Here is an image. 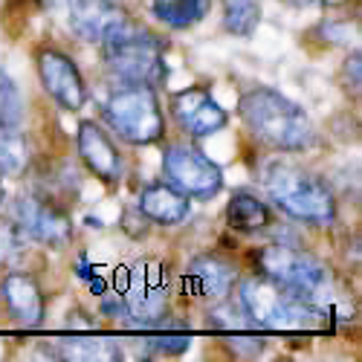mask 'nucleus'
<instances>
[{
	"mask_svg": "<svg viewBox=\"0 0 362 362\" xmlns=\"http://www.w3.org/2000/svg\"><path fill=\"white\" fill-rule=\"evenodd\" d=\"M102 113L110 131L131 145H154L165 136V113L154 87L119 84Z\"/></svg>",
	"mask_w": 362,
	"mask_h": 362,
	"instance_id": "nucleus-6",
	"label": "nucleus"
},
{
	"mask_svg": "<svg viewBox=\"0 0 362 362\" xmlns=\"http://www.w3.org/2000/svg\"><path fill=\"white\" fill-rule=\"evenodd\" d=\"M238 113L247 131L273 151L298 154L316 142V128L308 110L273 87H252L238 102Z\"/></svg>",
	"mask_w": 362,
	"mask_h": 362,
	"instance_id": "nucleus-2",
	"label": "nucleus"
},
{
	"mask_svg": "<svg viewBox=\"0 0 362 362\" xmlns=\"http://www.w3.org/2000/svg\"><path fill=\"white\" fill-rule=\"evenodd\" d=\"M0 296L18 325L38 327L44 322V293L29 273H21V269L6 273V279L0 281Z\"/></svg>",
	"mask_w": 362,
	"mask_h": 362,
	"instance_id": "nucleus-15",
	"label": "nucleus"
},
{
	"mask_svg": "<svg viewBox=\"0 0 362 362\" xmlns=\"http://www.w3.org/2000/svg\"><path fill=\"white\" fill-rule=\"evenodd\" d=\"M261 23L258 0H223V29L235 38H250Z\"/></svg>",
	"mask_w": 362,
	"mask_h": 362,
	"instance_id": "nucleus-21",
	"label": "nucleus"
},
{
	"mask_svg": "<svg viewBox=\"0 0 362 362\" xmlns=\"http://www.w3.org/2000/svg\"><path fill=\"white\" fill-rule=\"evenodd\" d=\"M99 47L107 73L119 84H142L157 90L168 81L163 41L154 33H148L145 26H139L131 15L119 21Z\"/></svg>",
	"mask_w": 362,
	"mask_h": 362,
	"instance_id": "nucleus-5",
	"label": "nucleus"
},
{
	"mask_svg": "<svg viewBox=\"0 0 362 362\" xmlns=\"http://www.w3.org/2000/svg\"><path fill=\"white\" fill-rule=\"evenodd\" d=\"M26 255V232L15 218L0 215V269L15 267Z\"/></svg>",
	"mask_w": 362,
	"mask_h": 362,
	"instance_id": "nucleus-23",
	"label": "nucleus"
},
{
	"mask_svg": "<svg viewBox=\"0 0 362 362\" xmlns=\"http://www.w3.org/2000/svg\"><path fill=\"white\" fill-rule=\"evenodd\" d=\"M151 9L160 23L171 29H189L209 15L212 0H151Z\"/></svg>",
	"mask_w": 362,
	"mask_h": 362,
	"instance_id": "nucleus-20",
	"label": "nucleus"
},
{
	"mask_svg": "<svg viewBox=\"0 0 362 362\" xmlns=\"http://www.w3.org/2000/svg\"><path fill=\"white\" fill-rule=\"evenodd\" d=\"M163 174L174 189H180L186 197H194V200H212L223 189L221 165L215 160H209L206 154H200L197 148L183 142H174L165 148Z\"/></svg>",
	"mask_w": 362,
	"mask_h": 362,
	"instance_id": "nucleus-9",
	"label": "nucleus"
},
{
	"mask_svg": "<svg viewBox=\"0 0 362 362\" xmlns=\"http://www.w3.org/2000/svg\"><path fill=\"white\" fill-rule=\"evenodd\" d=\"M238 281L235 267L218 255H197L183 273V293L200 301H221Z\"/></svg>",
	"mask_w": 362,
	"mask_h": 362,
	"instance_id": "nucleus-13",
	"label": "nucleus"
},
{
	"mask_svg": "<svg viewBox=\"0 0 362 362\" xmlns=\"http://www.w3.org/2000/svg\"><path fill=\"white\" fill-rule=\"evenodd\" d=\"M276 221L273 209H269L258 194L252 192H235L226 203V226L240 232V235H258L264 229H269Z\"/></svg>",
	"mask_w": 362,
	"mask_h": 362,
	"instance_id": "nucleus-18",
	"label": "nucleus"
},
{
	"mask_svg": "<svg viewBox=\"0 0 362 362\" xmlns=\"http://www.w3.org/2000/svg\"><path fill=\"white\" fill-rule=\"evenodd\" d=\"M238 301L264 334H327L334 319L293 290L258 273L238 284Z\"/></svg>",
	"mask_w": 362,
	"mask_h": 362,
	"instance_id": "nucleus-1",
	"label": "nucleus"
},
{
	"mask_svg": "<svg viewBox=\"0 0 362 362\" xmlns=\"http://www.w3.org/2000/svg\"><path fill=\"white\" fill-rule=\"evenodd\" d=\"M252 269L258 276H267L279 281L281 287L293 290L296 296H301L310 305H316L319 310L334 316L337 308V279L334 273L308 250L298 247H287V244H267L250 252Z\"/></svg>",
	"mask_w": 362,
	"mask_h": 362,
	"instance_id": "nucleus-4",
	"label": "nucleus"
},
{
	"mask_svg": "<svg viewBox=\"0 0 362 362\" xmlns=\"http://www.w3.org/2000/svg\"><path fill=\"white\" fill-rule=\"evenodd\" d=\"M221 339L238 359H258L267 351V337L261 330H238V334H223Z\"/></svg>",
	"mask_w": 362,
	"mask_h": 362,
	"instance_id": "nucleus-24",
	"label": "nucleus"
},
{
	"mask_svg": "<svg viewBox=\"0 0 362 362\" xmlns=\"http://www.w3.org/2000/svg\"><path fill=\"white\" fill-rule=\"evenodd\" d=\"M52 359H73V362H116L125 359V351L113 337L105 334H70L55 339V345L49 348Z\"/></svg>",
	"mask_w": 362,
	"mask_h": 362,
	"instance_id": "nucleus-17",
	"label": "nucleus"
},
{
	"mask_svg": "<svg viewBox=\"0 0 362 362\" xmlns=\"http://www.w3.org/2000/svg\"><path fill=\"white\" fill-rule=\"evenodd\" d=\"M33 165V145L18 128H0V174L23 177Z\"/></svg>",
	"mask_w": 362,
	"mask_h": 362,
	"instance_id": "nucleus-19",
	"label": "nucleus"
},
{
	"mask_svg": "<svg viewBox=\"0 0 362 362\" xmlns=\"http://www.w3.org/2000/svg\"><path fill=\"white\" fill-rule=\"evenodd\" d=\"M23 96L15 78L0 67V128H21L23 122Z\"/></svg>",
	"mask_w": 362,
	"mask_h": 362,
	"instance_id": "nucleus-22",
	"label": "nucleus"
},
{
	"mask_svg": "<svg viewBox=\"0 0 362 362\" xmlns=\"http://www.w3.org/2000/svg\"><path fill=\"white\" fill-rule=\"evenodd\" d=\"M4 197H6V186H4V174H0V203H4Z\"/></svg>",
	"mask_w": 362,
	"mask_h": 362,
	"instance_id": "nucleus-29",
	"label": "nucleus"
},
{
	"mask_svg": "<svg viewBox=\"0 0 362 362\" xmlns=\"http://www.w3.org/2000/svg\"><path fill=\"white\" fill-rule=\"evenodd\" d=\"M76 145H78V157L87 165V171L99 177L102 183L116 186L125 174V160L119 154V148L113 142V136L93 119H84L78 122V134H76Z\"/></svg>",
	"mask_w": 362,
	"mask_h": 362,
	"instance_id": "nucleus-12",
	"label": "nucleus"
},
{
	"mask_svg": "<svg viewBox=\"0 0 362 362\" xmlns=\"http://www.w3.org/2000/svg\"><path fill=\"white\" fill-rule=\"evenodd\" d=\"M125 18L128 12L113 0H70L67 4V23L73 35L81 38L84 44L99 47L110 29Z\"/></svg>",
	"mask_w": 362,
	"mask_h": 362,
	"instance_id": "nucleus-14",
	"label": "nucleus"
},
{
	"mask_svg": "<svg viewBox=\"0 0 362 362\" xmlns=\"http://www.w3.org/2000/svg\"><path fill=\"white\" fill-rule=\"evenodd\" d=\"M35 67L49 99L64 110H81L87 105V84L73 58L55 47H41L35 52Z\"/></svg>",
	"mask_w": 362,
	"mask_h": 362,
	"instance_id": "nucleus-10",
	"label": "nucleus"
},
{
	"mask_svg": "<svg viewBox=\"0 0 362 362\" xmlns=\"http://www.w3.org/2000/svg\"><path fill=\"white\" fill-rule=\"evenodd\" d=\"M139 212L145 221L160 223V226H177L183 223L192 212V197H186L171 183H148L139 192Z\"/></svg>",
	"mask_w": 362,
	"mask_h": 362,
	"instance_id": "nucleus-16",
	"label": "nucleus"
},
{
	"mask_svg": "<svg viewBox=\"0 0 362 362\" xmlns=\"http://www.w3.org/2000/svg\"><path fill=\"white\" fill-rule=\"evenodd\" d=\"M261 186L279 212H284L293 221L310 226H330L339 215L330 186L301 165L284 160L267 163V168L261 171Z\"/></svg>",
	"mask_w": 362,
	"mask_h": 362,
	"instance_id": "nucleus-3",
	"label": "nucleus"
},
{
	"mask_svg": "<svg viewBox=\"0 0 362 362\" xmlns=\"http://www.w3.org/2000/svg\"><path fill=\"white\" fill-rule=\"evenodd\" d=\"M35 4H38L41 9H49V12H52V9H62V6H67L70 0H35Z\"/></svg>",
	"mask_w": 362,
	"mask_h": 362,
	"instance_id": "nucleus-28",
	"label": "nucleus"
},
{
	"mask_svg": "<svg viewBox=\"0 0 362 362\" xmlns=\"http://www.w3.org/2000/svg\"><path fill=\"white\" fill-rule=\"evenodd\" d=\"M284 6H293V9H310V6H319L322 0H279Z\"/></svg>",
	"mask_w": 362,
	"mask_h": 362,
	"instance_id": "nucleus-27",
	"label": "nucleus"
},
{
	"mask_svg": "<svg viewBox=\"0 0 362 362\" xmlns=\"http://www.w3.org/2000/svg\"><path fill=\"white\" fill-rule=\"evenodd\" d=\"M322 38L348 47V41L356 44V29L348 21H327V23H322Z\"/></svg>",
	"mask_w": 362,
	"mask_h": 362,
	"instance_id": "nucleus-25",
	"label": "nucleus"
},
{
	"mask_svg": "<svg viewBox=\"0 0 362 362\" xmlns=\"http://www.w3.org/2000/svg\"><path fill=\"white\" fill-rule=\"evenodd\" d=\"M12 218L26 238L47 247H67L73 240V221L64 203L47 192H21L12 203Z\"/></svg>",
	"mask_w": 362,
	"mask_h": 362,
	"instance_id": "nucleus-8",
	"label": "nucleus"
},
{
	"mask_svg": "<svg viewBox=\"0 0 362 362\" xmlns=\"http://www.w3.org/2000/svg\"><path fill=\"white\" fill-rule=\"evenodd\" d=\"M171 273L163 261H136L125 269L119 287V319L131 327H148L168 313Z\"/></svg>",
	"mask_w": 362,
	"mask_h": 362,
	"instance_id": "nucleus-7",
	"label": "nucleus"
},
{
	"mask_svg": "<svg viewBox=\"0 0 362 362\" xmlns=\"http://www.w3.org/2000/svg\"><path fill=\"white\" fill-rule=\"evenodd\" d=\"M171 116L174 122L194 139L215 136L229 125V113L212 99L206 87H189L180 90L171 99Z\"/></svg>",
	"mask_w": 362,
	"mask_h": 362,
	"instance_id": "nucleus-11",
	"label": "nucleus"
},
{
	"mask_svg": "<svg viewBox=\"0 0 362 362\" xmlns=\"http://www.w3.org/2000/svg\"><path fill=\"white\" fill-rule=\"evenodd\" d=\"M342 78L351 81L354 96H359V81H362V55H359V49H354V52L345 58V64H342Z\"/></svg>",
	"mask_w": 362,
	"mask_h": 362,
	"instance_id": "nucleus-26",
	"label": "nucleus"
}]
</instances>
